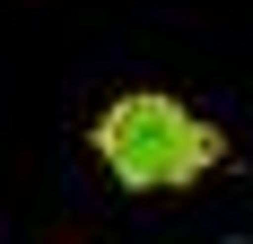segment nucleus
<instances>
[{"mask_svg": "<svg viewBox=\"0 0 253 244\" xmlns=\"http://www.w3.org/2000/svg\"><path fill=\"white\" fill-rule=\"evenodd\" d=\"M96 157L123 192H175V183H201L227 157V140L192 105L157 96V87H131V96H114L96 114Z\"/></svg>", "mask_w": 253, "mask_h": 244, "instance_id": "obj_1", "label": "nucleus"}]
</instances>
